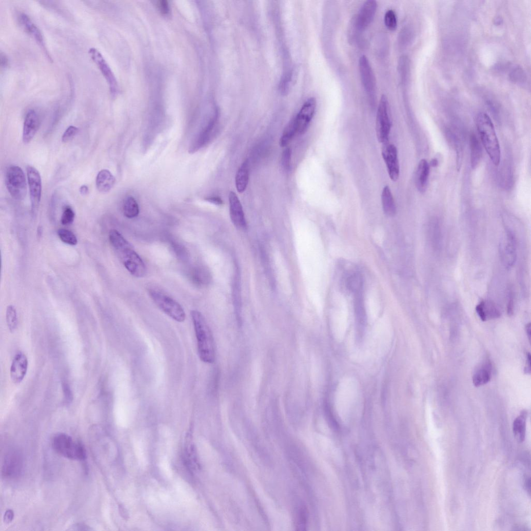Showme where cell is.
Wrapping results in <instances>:
<instances>
[{
  "label": "cell",
  "instance_id": "obj_35",
  "mask_svg": "<svg viewBox=\"0 0 531 531\" xmlns=\"http://www.w3.org/2000/svg\"><path fill=\"white\" fill-rule=\"evenodd\" d=\"M75 218L73 210L69 207L65 209L61 219V222L64 225H68L73 223Z\"/></svg>",
  "mask_w": 531,
  "mask_h": 531
},
{
  "label": "cell",
  "instance_id": "obj_2",
  "mask_svg": "<svg viewBox=\"0 0 531 531\" xmlns=\"http://www.w3.org/2000/svg\"><path fill=\"white\" fill-rule=\"evenodd\" d=\"M191 317L195 331L200 358L204 363H213L215 360V349L212 331L200 311H191Z\"/></svg>",
  "mask_w": 531,
  "mask_h": 531
},
{
  "label": "cell",
  "instance_id": "obj_33",
  "mask_svg": "<svg viewBox=\"0 0 531 531\" xmlns=\"http://www.w3.org/2000/svg\"><path fill=\"white\" fill-rule=\"evenodd\" d=\"M57 233L64 243L71 246H75L77 244V239L72 231L62 228L58 230Z\"/></svg>",
  "mask_w": 531,
  "mask_h": 531
},
{
  "label": "cell",
  "instance_id": "obj_26",
  "mask_svg": "<svg viewBox=\"0 0 531 531\" xmlns=\"http://www.w3.org/2000/svg\"><path fill=\"white\" fill-rule=\"evenodd\" d=\"M249 179V164L245 161L240 167L235 176V186L238 191L242 193L246 189Z\"/></svg>",
  "mask_w": 531,
  "mask_h": 531
},
{
  "label": "cell",
  "instance_id": "obj_47",
  "mask_svg": "<svg viewBox=\"0 0 531 531\" xmlns=\"http://www.w3.org/2000/svg\"><path fill=\"white\" fill-rule=\"evenodd\" d=\"M80 192L82 195H86L89 192L88 186L85 185H82L80 188Z\"/></svg>",
  "mask_w": 531,
  "mask_h": 531
},
{
  "label": "cell",
  "instance_id": "obj_40",
  "mask_svg": "<svg viewBox=\"0 0 531 531\" xmlns=\"http://www.w3.org/2000/svg\"><path fill=\"white\" fill-rule=\"evenodd\" d=\"M14 517V513L12 509H8L4 515V522L9 524L13 521Z\"/></svg>",
  "mask_w": 531,
  "mask_h": 531
},
{
  "label": "cell",
  "instance_id": "obj_36",
  "mask_svg": "<svg viewBox=\"0 0 531 531\" xmlns=\"http://www.w3.org/2000/svg\"><path fill=\"white\" fill-rule=\"evenodd\" d=\"M291 160V150L289 148H286L282 154L281 164L284 169L287 171L290 168Z\"/></svg>",
  "mask_w": 531,
  "mask_h": 531
},
{
  "label": "cell",
  "instance_id": "obj_20",
  "mask_svg": "<svg viewBox=\"0 0 531 531\" xmlns=\"http://www.w3.org/2000/svg\"><path fill=\"white\" fill-rule=\"evenodd\" d=\"M502 246V257L508 267L513 266L516 258V241L513 234L509 231L507 232L506 242Z\"/></svg>",
  "mask_w": 531,
  "mask_h": 531
},
{
  "label": "cell",
  "instance_id": "obj_1",
  "mask_svg": "<svg viewBox=\"0 0 531 531\" xmlns=\"http://www.w3.org/2000/svg\"><path fill=\"white\" fill-rule=\"evenodd\" d=\"M109 240L124 266L131 275L136 278L146 276V265L132 245L119 231L115 229L111 230L109 233Z\"/></svg>",
  "mask_w": 531,
  "mask_h": 531
},
{
  "label": "cell",
  "instance_id": "obj_41",
  "mask_svg": "<svg viewBox=\"0 0 531 531\" xmlns=\"http://www.w3.org/2000/svg\"><path fill=\"white\" fill-rule=\"evenodd\" d=\"M206 200L216 205H222L223 204L222 200L219 197H210Z\"/></svg>",
  "mask_w": 531,
  "mask_h": 531
},
{
  "label": "cell",
  "instance_id": "obj_34",
  "mask_svg": "<svg viewBox=\"0 0 531 531\" xmlns=\"http://www.w3.org/2000/svg\"><path fill=\"white\" fill-rule=\"evenodd\" d=\"M385 26L390 30H395L398 26V18L396 12L390 10L385 13L384 15Z\"/></svg>",
  "mask_w": 531,
  "mask_h": 531
},
{
  "label": "cell",
  "instance_id": "obj_46",
  "mask_svg": "<svg viewBox=\"0 0 531 531\" xmlns=\"http://www.w3.org/2000/svg\"><path fill=\"white\" fill-rule=\"evenodd\" d=\"M513 309H514V302H513V300L512 296L510 295L509 301L508 305V309H507L508 314L509 316H511V315H512L513 314Z\"/></svg>",
  "mask_w": 531,
  "mask_h": 531
},
{
  "label": "cell",
  "instance_id": "obj_21",
  "mask_svg": "<svg viewBox=\"0 0 531 531\" xmlns=\"http://www.w3.org/2000/svg\"><path fill=\"white\" fill-rule=\"evenodd\" d=\"M430 166L426 160H422L419 163L416 175V184L418 189L422 193L427 188L429 174Z\"/></svg>",
  "mask_w": 531,
  "mask_h": 531
},
{
  "label": "cell",
  "instance_id": "obj_19",
  "mask_svg": "<svg viewBox=\"0 0 531 531\" xmlns=\"http://www.w3.org/2000/svg\"><path fill=\"white\" fill-rule=\"evenodd\" d=\"M40 125L37 113L34 110H29L26 115L23 128V140L24 143L31 142L35 135Z\"/></svg>",
  "mask_w": 531,
  "mask_h": 531
},
{
  "label": "cell",
  "instance_id": "obj_24",
  "mask_svg": "<svg viewBox=\"0 0 531 531\" xmlns=\"http://www.w3.org/2000/svg\"><path fill=\"white\" fill-rule=\"evenodd\" d=\"M476 312L482 321L498 318L501 313L497 307L492 303L481 302L476 307Z\"/></svg>",
  "mask_w": 531,
  "mask_h": 531
},
{
  "label": "cell",
  "instance_id": "obj_8",
  "mask_svg": "<svg viewBox=\"0 0 531 531\" xmlns=\"http://www.w3.org/2000/svg\"><path fill=\"white\" fill-rule=\"evenodd\" d=\"M391 128L389 105L387 96H381L377 113L376 130L378 141L387 143Z\"/></svg>",
  "mask_w": 531,
  "mask_h": 531
},
{
  "label": "cell",
  "instance_id": "obj_14",
  "mask_svg": "<svg viewBox=\"0 0 531 531\" xmlns=\"http://www.w3.org/2000/svg\"><path fill=\"white\" fill-rule=\"evenodd\" d=\"M23 467V459L21 454L17 451H11L5 458L3 475L7 478H16L21 475Z\"/></svg>",
  "mask_w": 531,
  "mask_h": 531
},
{
  "label": "cell",
  "instance_id": "obj_17",
  "mask_svg": "<svg viewBox=\"0 0 531 531\" xmlns=\"http://www.w3.org/2000/svg\"><path fill=\"white\" fill-rule=\"evenodd\" d=\"M377 9V2L373 0L366 2L361 8L356 20V27L363 30L372 22Z\"/></svg>",
  "mask_w": 531,
  "mask_h": 531
},
{
  "label": "cell",
  "instance_id": "obj_44",
  "mask_svg": "<svg viewBox=\"0 0 531 531\" xmlns=\"http://www.w3.org/2000/svg\"><path fill=\"white\" fill-rule=\"evenodd\" d=\"M530 355L529 353H526V366L525 367L524 371L526 373H530Z\"/></svg>",
  "mask_w": 531,
  "mask_h": 531
},
{
  "label": "cell",
  "instance_id": "obj_18",
  "mask_svg": "<svg viewBox=\"0 0 531 531\" xmlns=\"http://www.w3.org/2000/svg\"><path fill=\"white\" fill-rule=\"evenodd\" d=\"M28 361L26 356L19 352L14 357L12 363L10 374L12 381L16 384L21 383L26 375Z\"/></svg>",
  "mask_w": 531,
  "mask_h": 531
},
{
  "label": "cell",
  "instance_id": "obj_3",
  "mask_svg": "<svg viewBox=\"0 0 531 531\" xmlns=\"http://www.w3.org/2000/svg\"><path fill=\"white\" fill-rule=\"evenodd\" d=\"M476 124L483 146L492 162L499 166L501 161V149L494 125L488 114L480 113Z\"/></svg>",
  "mask_w": 531,
  "mask_h": 531
},
{
  "label": "cell",
  "instance_id": "obj_38",
  "mask_svg": "<svg viewBox=\"0 0 531 531\" xmlns=\"http://www.w3.org/2000/svg\"><path fill=\"white\" fill-rule=\"evenodd\" d=\"M156 6L160 12L164 15H167L170 12L169 3L165 0L158 2Z\"/></svg>",
  "mask_w": 531,
  "mask_h": 531
},
{
  "label": "cell",
  "instance_id": "obj_39",
  "mask_svg": "<svg viewBox=\"0 0 531 531\" xmlns=\"http://www.w3.org/2000/svg\"><path fill=\"white\" fill-rule=\"evenodd\" d=\"M306 512L304 509H302L299 517V526L301 527V530H304L306 524L307 516Z\"/></svg>",
  "mask_w": 531,
  "mask_h": 531
},
{
  "label": "cell",
  "instance_id": "obj_15",
  "mask_svg": "<svg viewBox=\"0 0 531 531\" xmlns=\"http://www.w3.org/2000/svg\"><path fill=\"white\" fill-rule=\"evenodd\" d=\"M19 22L21 26L36 42L46 57L52 62V57L48 52L43 34L38 27L32 22L27 14L22 13L19 16Z\"/></svg>",
  "mask_w": 531,
  "mask_h": 531
},
{
  "label": "cell",
  "instance_id": "obj_5",
  "mask_svg": "<svg viewBox=\"0 0 531 531\" xmlns=\"http://www.w3.org/2000/svg\"><path fill=\"white\" fill-rule=\"evenodd\" d=\"M149 294L156 305L168 316L178 322L185 320L183 308L175 300L158 289H150Z\"/></svg>",
  "mask_w": 531,
  "mask_h": 531
},
{
  "label": "cell",
  "instance_id": "obj_43",
  "mask_svg": "<svg viewBox=\"0 0 531 531\" xmlns=\"http://www.w3.org/2000/svg\"><path fill=\"white\" fill-rule=\"evenodd\" d=\"M64 393L65 394V397L67 402H70L72 400V395L69 387L68 385H64Z\"/></svg>",
  "mask_w": 531,
  "mask_h": 531
},
{
  "label": "cell",
  "instance_id": "obj_27",
  "mask_svg": "<svg viewBox=\"0 0 531 531\" xmlns=\"http://www.w3.org/2000/svg\"><path fill=\"white\" fill-rule=\"evenodd\" d=\"M527 415L526 411H522L513 423L514 435L516 439L520 443L523 442L525 440Z\"/></svg>",
  "mask_w": 531,
  "mask_h": 531
},
{
  "label": "cell",
  "instance_id": "obj_10",
  "mask_svg": "<svg viewBox=\"0 0 531 531\" xmlns=\"http://www.w3.org/2000/svg\"><path fill=\"white\" fill-rule=\"evenodd\" d=\"M88 54L92 61L97 66L107 81L109 85L111 94L113 95H116L118 90L117 82L111 69L103 55L95 48H90Z\"/></svg>",
  "mask_w": 531,
  "mask_h": 531
},
{
  "label": "cell",
  "instance_id": "obj_4",
  "mask_svg": "<svg viewBox=\"0 0 531 531\" xmlns=\"http://www.w3.org/2000/svg\"><path fill=\"white\" fill-rule=\"evenodd\" d=\"M53 447L62 456L73 460H85L87 458L84 446L75 442L66 434H58L53 440Z\"/></svg>",
  "mask_w": 531,
  "mask_h": 531
},
{
  "label": "cell",
  "instance_id": "obj_37",
  "mask_svg": "<svg viewBox=\"0 0 531 531\" xmlns=\"http://www.w3.org/2000/svg\"><path fill=\"white\" fill-rule=\"evenodd\" d=\"M78 132V129L74 126H69L65 131L62 136V141L67 143L71 141Z\"/></svg>",
  "mask_w": 531,
  "mask_h": 531
},
{
  "label": "cell",
  "instance_id": "obj_7",
  "mask_svg": "<svg viewBox=\"0 0 531 531\" xmlns=\"http://www.w3.org/2000/svg\"><path fill=\"white\" fill-rule=\"evenodd\" d=\"M6 184L13 199L16 201L25 199L27 193V184L25 173L19 167L12 166L8 168Z\"/></svg>",
  "mask_w": 531,
  "mask_h": 531
},
{
  "label": "cell",
  "instance_id": "obj_16",
  "mask_svg": "<svg viewBox=\"0 0 531 531\" xmlns=\"http://www.w3.org/2000/svg\"><path fill=\"white\" fill-rule=\"evenodd\" d=\"M230 216L233 225L240 229H245L247 223L245 215L237 195L231 191L229 195Z\"/></svg>",
  "mask_w": 531,
  "mask_h": 531
},
{
  "label": "cell",
  "instance_id": "obj_31",
  "mask_svg": "<svg viewBox=\"0 0 531 531\" xmlns=\"http://www.w3.org/2000/svg\"><path fill=\"white\" fill-rule=\"evenodd\" d=\"M298 133L296 126L294 120L289 123L285 129L282 137L280 140V145L281 147H285L291 141L296 134Z\"/></svg>",
  "mask_w": 531,
  "mask_h": 531
},
{
  "label": "cell",
  "instance_id": "obj_13",
  "mask_svg": "<svg viewBox=\"0 0 531 531\" xmlns=\"http://www.w3.org/2000/svg\"><path fill=\"white\" fill-rule=\"evenodd\" d=\"M359 69L361 80L367 94L372 100L376 95V78L369 62L364 55L360 59Z\"/></svg>",
  "mask_w": 531,
  "mask_h": 531
},
{
  "label": "cell",
  "instance_id": "obj_30",
  "mask_svg": "<svg viewBox=\"0 0 531 531\" xmlns=\"http://www.w3.org/2000/svg\"><path fill=\"white\" fill-rule=\"evenodd\" d=\"M123 213L128 219L137 217L140 213V208L136 200L132 196L126 198L123 204Z\"/></svg>",
  "mask_w": 531,
  "mask_h": 531
},
{
  "label": "cell",
  "instance_id": "obj_32",
  "mask_svg": "<svg viewBox=\"0 0 531 531\" xmlns=\"http://www.w3.org/2000/svg\"><path fill=\"white\" fill-rule=\"evenodd\" d=\"M6 319L10 331L13 332L17 327L18 316L16 309L13 305L8 306L6 312Z\"/></svg>",
  "mask_w": 531,
  "mask_h": 531
},
{
  "label": "cell",
  "instance_id": "obj_29",
  "mask_svg": "<svg viewBox=\"0 0 531 531\" xmlns=\"http://www.w3.org/2000/svg\"><path fill=\"white\" fill-rule=\"evenodd\" d=\"M470 161L473 169H475L482 158V148L478 140L474 134L470 137Z\"/></svg>",
  "mask_w": 531,
  "mask_h": 531
},
{
  "label": "cell",
  "instance_id": "obj_9",
  "mask_svg": "<svg viewBox=\"0 0 531 531\" xmlns=\"http://www.w3.org/2000/svg\"><path fill=\"white\" fill-rule=\"evenodd\" d=\"M27 174L29 187L33 216H35L38 210L42 195V181L38 171L34 167L28 166Z\"/></svg>",
  "mask_w": 531,
  "mask_h": 531
},
{
  "label": "cell",
  "instance_id": "obj_25",
  "mask_svg": "<svg viewBox=\"0 0 531 531\" xmlns=\"http://www.w3.org/2000/svg\"><path fill=\"white\" fill-rule=\"evenodd\" d=\"M382 208L384 213L389 217H394L397 212L396 206L392 192L389 186H385L382 190Z\"/></svg>",
  "mask_w": 531,
  "mask_h": 531
},
{
  "label": "cell",
  "instance_id": "obj_42",
  "mask_svg": "<svg viewBox=\"0 0 531 531\" xmlns=\"http://www.w3.org/2000/svg\"><path fill=\"white\" fill-rule=\"evenodd\" d=\"M0 62H1V66L2 68H6L9 65V60L7 56L1 53V56H0Z\"/></svg>",
  "mask_w": 531,
  "mask_h": 531
},
{
  "label": "cell",
  "instance_id": "obj_11",
  "mask_svg": "<svg viewBox=\"0 0 531 531\" xmlns=\"http://www.w3.org/2000/svg\"><path fill=\"white\" fill-rule=\"evenodd\" d=\"M382 155L390 179L397 181L400 176V165L396 147L388 142L383 144Z\"/></svg>",
  "mask_w": 531,
  "mask_h": 531
},
{
  "label": "cell",
  "instance_id": "obj_48",
  "mask_svg": "<svg viewBox=\"0 0 531 531\" xmlns=\"http://www.w3.org/2000/svg\"><path fill=\"white\" fill-rule=\"evenodd\" d=\"M530 326H531L530 325V323H529L525 326V330H526L527 337L528 338L529 342H530V338H531V327H530Z\"/></svg>",
  "mask_w": 531,
  "mask_h": 531
},
{
  "label": "cell",
  "instance_id": "obj_45",
  "mask_svg": "<svg viewBox=\"0 0 531 531\" xmlns=\"http://www.w3.org/2000/svg\"><path fill=\"white\" fill-rule=\"evenodd\" d=\"M73 527V530H91V528H89V527L87 526V525H85L84 524H75Z\"/></svg>",
  "mask_w": 531,
  "mask_h": 531
},
{
  "label": "cell",
  "instance_id": "obj_12",
  "mask_svg": "<svg viewBox=\"0 0 531 531\" xmlns=\"http://www.w3.org/2000/svg\"><path fill=\"white\" fill-rule=\"evenodd\" d=\"M317 108V101L314 98L308 100L302 107L300 111L294 119L298 133L304 134L312 121Z\"/></svg>",
  "mask_w": 531,
  "mask_h": 531
},
{
  "label": "cell",
  "instance_id": "obj_49",
  "mask_svg": "<svg viewBox=\"0 0 531 531\" xmlns=\"http://www.w3.org/2000/svg\"><path fill=\"white\" fill-rule=\"evenodd\" d=\"M530 478L526 479L525 481V487L528 494H530Z\"/></svg>",
  "mask_w": 531,
  "mask_h": 531
},
{
  "label": "cell",
  "instance_id": "obj_23",
  "mask_svg": "<svg viewBox=\"0 0 531 531\" xmlns=\"http://www.w3.org/2000/svg\"><path fill=\"white\" fill-rule=\"evenodd\" d=\"M115 183V178L111 172L107 169L101 170L95 180L96 188L103 193L109 192Z\"/></svg>",
  "mask_w": 531,
  "mask_h": 531
},
{
  "label": "cell",
  "instance_id": "obj_28",
  "mask_svg": "<svg viewBox=\"0 0 531 531\" xmlns=\"http://www.w3.org/2000/svg\"><path fill=\"white\" fill-rule=\"evenodd\" d=\"M345 285L348 290L353 293L363 291V278L358 272H353L348 275L345 280Z\"/></svg>",
  "mask_w": 531,
  "mask_h": 531
},
{
  "label": "cell",
  "instance_id": "obj_6",
  "mask_svg": "<svg viewBox=\"0 0 531 531\" xmlns=\"http://www.w3.org/2000/svg\"><path fill=\"white\" fill-rule=\"evenodd\" d=\"M358 383L351 377L343 379L337 389L335 403L338 408H347L357 402L358 398Z\"/></svg>",
  "mask_w": 531,
  "mask_h": 531
},
{
  "label": "cell",
  "instance_id": "obj_22",
  "mask_svg": "<svg viewBox=\"0 0 531 531\" xmlns=\"http://www.w3.org/2000/svg\"><path fill=\"white\" fill-rule=\"evenodd\" d=\"M492 377V365L487 361L481 365L475 372L473 377V382L476 387L488 383Z\"/></svg>",
  "mask_w": 531,
  "mask_h": 531
}]
</instances>
